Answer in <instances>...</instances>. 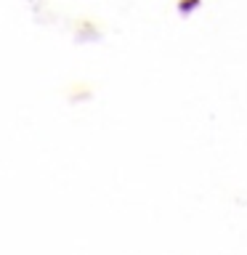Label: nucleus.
I'll return each instance as SVG.
<instances>
[]
</instances>
